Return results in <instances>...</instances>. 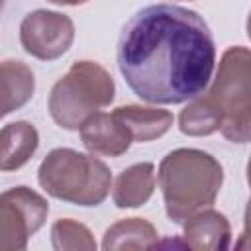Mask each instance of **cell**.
I'll list each match as a JSON object with an SVG mask.
<instances>
[{"label":"cell","instance_id":"obj_2","mask_svg":"<svg viewBox=\"0 0 251 251\" xmlns=\"http://www.w3.org/2000/svg\"><path fill=\"white\" fill-rule=\"evenodd\" d=\"M157 184L169 220L182 224L192 214L214 206L224 184V169L202 149L178 147L159 163Z\"/></svg>","mask_w":251,"mask_h":251},{"label":"cell","instance_id":"obj_7","mask_svg":"<svg viewBox=\"0 0 251 251\" xmlns=\"http://www.w3.org/2000/svg\"><path fill=\"white\" fill-rule=\"evenodd\" d=\"M75 41V24L67 14L53 10H33L20 24V43L24 51L39 61L63 57Z\"/></svg>","mask_w":251,"mask_h":251},{"label":"cell","instance_id":"obj_9","mask_svg":"<svg viewBox=\"0 0 251 251\" xmlns=\"http://www.w3.org/2000/svg\"><path fill=\"white\" fill-rule=\"evenodd\" d=\"M182 245L198 251H222L231 245V226L227 218L204 208L182 222Z\"/></svg>","mask_w":251,"mask_h":251},{"label":"cell","instance_id":"obj_18","mask_svg":"<svg viewBox=\"0 0 251 251\" xmlns=\"http://www.w3.org/2000/svg\"><path fill=\"white\" fill-rule=\"evenodd\" d=\"M51 4H57V6H82L86 4L88 0H47Z\"/></svg>","mask_w":251,"mask_h":251},{"label":"cell","instance_id":"obj_12","mask_svg":"<svg viewBox=\"0 0 251 251\" xmlns=\"http://www.w3.org/2000/svg\"><path fill=\"white\" fill-rule=\"evenodd\" d=\"M39 133L29 122L6 124L0 131V169L4 173L22 169L37 151Z\"/></svg>","mask_w":251,"mask_h":251},{"label":"cell","instance_id":"obj_10","mask_svg":"<svg viewBox=\"0 0 251 251\" xmlns=\"http://www.w3.org/2000/svg\"><path fill=\"white\" fill-rule=\"evenodd\" d=\"M157 175L153 163H135L124 169L112 184V200L118 208H139L155 192Z\"/></svg>","mask_w":251,"mask_h":251},{"label":"cell","instance_id":"obj_6","mask_svg":"<svg viewBox=\"0 0 251 251\" xmlns=\"http://www.w3.org/2000/svg\"><path fill=\"white\" fill-rule=\"evenodd\" d=\"M49 214L47 200L29 186H14L0 196V247L4 251H22L27 247Z\"/></svg>","mask_w":251,"mask_h":251},{"label":"cell","instance_id":"obj_20","mask_svg":"<svg viewBox=\"0 0 251 251\" xmlns=\"http://www.w3.org/2000/svg\"><path fill=\"white\" fill-rule=\"evenodd\" d=\"M245 31H247V37L251 39V10H249V16H247V22H245Z\"/></svg>","mask_w":251,"mask_h":251},{"label":"cell","instance_id":"obj_3","mask_svg":"<svg viewBox=\"0 0 251 251\" xmlns=\"http://www.w3.org/2000/svg\"><path fill=\"white\" fill-rule=\"evenodd\" d=\"M39 186L53 198L75 206H100L112 188V173L98 157L57 147L37 169Z\"/></svg>","mask_w":251,"mask_h":251},{"label":"cell","instance_id":"obj_17","mask_svg":"<svg viewBox=\"0 0 251 251\" xmlns=\"http://www.w3.org/2000/svg\"><path fill=\"white\" fill-rule=\"evenodd\" d=\"M237 249H251V198L245 206V214H243V233L239 235V239L235 241Z\"/></svg>","mask_w":251,"mask_h":251},{"label":"cell","instance_id":"obj_14","mask_svg":"<svg viewBox=\"0 0 251 251\" xmlns=\"http://www.w3.org/2000/svg\"><path fill=\"white\" fill-rule=\"evenodd\" d=\"M2 116H8L25 106L35 90V76L31 69L18 59L2 61Z\"/></svg>","mask_w":251,"mask_h":251},{"label":"cell","instance_id":"obj_19","mask_svg":"<svg viewBox=\"0 0 251 251\" xmlns=\"http://www.w3.org/2000/svg\"><path fill=\"white\" fill-rule=\"evenodd\" d=\"M245 175H247V184L251 188V155H249V161H247V167H245Z\"/></svg>","mask_w":251,"mask_h":251},{"label":"cell","instance_id":"obj_5","mask_svg":"<svg viewBox=\"0 0 251 251\" xmlns=\"http://www.w3.org/2000/svg\"><path fill=\"white\" fill-rule=\"evenodd\" d=\"M208 94L222 110V135L231 143L251 141V49L224 51Z\"/></svg>","mask_w":251,"mask_h":251},{"label":"cell","instance_id":"obj_11","mask_svg":"<svg viewBox=\"0 0 251 251\" xmlns=\"http://www.w3.org/2000/svg\"><path fill=\"white\" fill-rule=\"evenodd\" d=\"M114 114L122 120V124L129 129L133 141H137V143H145V141L163 137L175 122V118L169 110L155 108V106L126 104V106H118L114 110Z\"/></svg>","mask_w":251,"mask_h":251},{"label":"cell","instance_id":"obj_4","mask_svg":"<svg viewBox=\"0 0 251 251\" xmlns=\"http://www.w3.org/2000/svg\"><path fill=\"white\" fill-rule=\"evenodd\" d=\"M116 96L112 75L96 61H75L69 71L53 84L47 110L53 122L69 131H78L82 124L110 106Z\"/></svg>","mask_w":251,"mask_h":251},{"label":"cell","instance_id":"obj_13","mask_svg":"<svg viewBox=\"0 0 251 251\" xmlns=\"http://www.w3.org/2000/svg\"><path fill=\"white\" fill-rule=\"evenodd\" d=\"M159 245L155 226L143 218H124L112 224L102 237V249H151Z\"/></svg>","mask_w":251,"mask_h":251},{"label":"cell","instance_id":"obj_16","mask_svg":"<svg viewBox=\"0 0 251 251\" xmlns=\"http://www.w3.org/2000/svg\"><path fill=\"white\" fill-rule=\"evenodd\" d=\"M51 245L57 251H94L96 241L90 229L71 218H61L51 226Z\"/></svg>","mask_w":251,"mask_h":251},{"label":"cell","instance_id":"obj_8","mask_svg":"<svg viewBox=\"0 0 251 251\" xmlns=\"http://www.w3.org/2000/svg\"><path fill=\"white\" fill-rule=\"evenodd\" d=\"M78 131L82 145L90 153L102 157H120L133 143L129 129L114 112H96L82 124Z\"/></svg>","mask_w":251,"mask_h":251},{"label":"cell","instance_id":"obj_15","mask_svg":"<svg viewBox=\"0 0 251 251\" xmlns=\"http://www.w3.org/2000/svg\"><path fill=\"white\" fill-rule=\"evenodd\" d=\"M222 122V110L208 92L188 100V104L178 114V129L190 137H204L220 131Z\"/></svg>","mask_w":251,"mask_h":251},{"label":"cell","instance_id":"obj_1","mask_svg":"<svg viewBox=\"0 0 251 251\" xmlns=\"http://www.w3.org/2000/svg\"><path fill=\"white\" fill-rule=\"evenodd\" d=\"M118 69L147 104H182L206 92L214 78L216 43L204 18L176 4L135 12L118 39Z\"/></svg>","mask_w":251,"mask_h":251}]
</instances>
